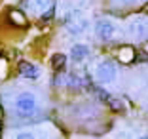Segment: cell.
Returning <instances> with one entry per match:
<instances>
[{"mask_svg":"<svg viewBox=\"0 0 148 139\" xmlns=\"http://www.w3.org/2000/svg\"><path fill=\"white\" fill-rule=\"evenodd\" d=\"M15 111H17L19 114H23V116L34 113L36 111V97H34V93H31V91H23V93H19L17 99H15Z\"/></svg>","mask_w":148,"mask_h":139,"instance_id":"1","label":"cell"},{"mask_svg":"<svg viewBox=\"0 0 148 139\" xmlns=\"http://www.w3.org/2000/svg\"><path fill=\"white\" fill-rule=\"evenodd\" d=\"M118 74V69L112 61H103L97 65V71H95V76L101 84H110Z\"/></svg>","mask_w":148,"mask_h":139,"instance_id":"2","label":"cell"},{"mask_svg":"<svg viewBox=\"0 0 148 139\" xmlns=\"http://www.w3.org/2000/svg\"><path fill=\"white\" fill-rule=\"evenodd\" d=\"M114 33H116V27H114V23L108 21V19H99V21L95 23V35L99 36L103 42L112 40Z\"/></svg>","mask_w":148,"mask_h":139,"instance_id":"3","label":"cell"},{"mask_svg":"<svg viewBox=\"0 0 148 139\" xmlns=\"http://www.w3.org/2000/svg\"><path fill=\"white\" fill-rule=\"evenodd\" d=\"M66 29H69L72 35H82L84 30L87 29V19L76 15V17H72L70 21H66Z\"/></svg>","mask_w":148,"mask_h":139,"instance_id":"4","label":"cell"},{"mask_svg":"<svg viewBox=\"0 0 148 139\" xmlns=\"http://www.w3.org/2000/svg\"><path fill=\"white\" fill-rule=\"evenodd\" d=\"M19 74L25 76V78L34 80V78L40 76V69L36 65H32V63H29V61H21V63H19Z\"/></svg>","mask_w":148,"mask_h":139,"instance_id":"5","label":"cell"},{"mask_svg":"<svg viewBox=\"0 0 148 139\" xmlns=\"http://www.w3.org/2000/svg\"><path fill=\"white\" fill-rule=\"evenodd\" d=\"M87 55H89V48H87L86 44H74L72 48H70V59L74 63H82Z\"/></svg>","mask_w":148,"mask_h":139,"instance_id":"6","label":"cell"},{"mask_svg":"<svg viewBox=\"0 0 148 139\" xmlns=\"http://www.w3.org/2000/svg\"><path fill=\"white\" fill-rule=\"evenodd\" d=\"M65 63H66V55H63V53H55V55L51 57V65H53L55 71H61L63 67H65Z\"/></svg>","mask_w":148,"mask_h":139,"instance_id":"7","label":"cell"},{"mask_svg":"<svg viewBox=\"0 0 148 139\" xmlns=\"http://www.w3.org/2000/svg\"><path fill=\"white\" fill-rule=\"evenodd\" d=\"M34 4L38 8H44V10H49L53 6V0H34Z\"/></svg>","mask_w":148,"mask_h":139,"instance_id":"8","label":"cell"},{"mask_svg":"<svg viewBox=\"0 0 148 139\" xmlns=\"http://www.w3.org/2000/svg\"><path fill=\"white\" fill-rule=\"evenodd\" d=\"M131 57H133V50H129V48L122 50V59H123V61H129Z\"/></svg>","mask_w":148,"mask_h":139,"instance_id":"9","label":"cell"},{"mask_svg":"<svg viewBox=\"0 0 148 139\" xmlns=\"http://www.w3.org/2000/svg\"><path fill=\"white\" fill-rule=\"evenodd\" d=\"M53 13H55V10H53V8H49L48 12H46V13L42 15V21H49V19L53 17Z\"/></svg>","mask_w":148,"mask_h":139,"instance_id":"10","label":"cell"},{"mask_svg":"<svg viewBox=\"0 0 148 139\" xmlns=\"http://www.w3.org/2000/svg\"><path fill=\"white\" fill-rule=\"evenodd\" d=\"M15 139H36V137L32 133H29V131H23V133H19Z\"/></svg>","mask_w":148,"mask_h":139,"instance_id":"11","label":"cell"},{"mask_svg":"<svg viewBox=\"0 0 148 139\" xmlns=\"http://www.w3.org/2000/svg\"><path fill=\"white\" fill-rule=\"evenodd\" d=\"M116 2H120V4H131V2H135V0H116Z\"/></svg>","mask_w":148,"mask_h":139,"instance_id":"12","label":"cell"},{"mask_svg":"<svg viewBox=\"0 0 148 139\" xmlns=\"http://www.w3.org/2000/svg\"><path fill=\"white\" fill-rule=\"evenodd\" d=\"M139 139H148V135H143V137H139Z\"/></svg>","mask_w":148,"mask_h":139,"instance_id":"13","label":"cell"}]
</instances>
